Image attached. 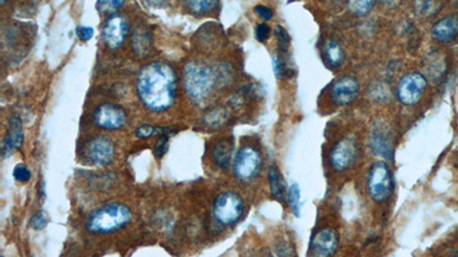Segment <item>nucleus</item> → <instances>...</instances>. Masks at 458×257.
<instances>
[{
  "instance_id": "nucleus-25",
  "label": "nucleus",
  "mask_w": 458,
  "mask_h": 257,
  "mask_svg": "<svg viewBox=\"0 0 458 257\" xmlns=\"http://www.w3.org/2000/svg\"><path fill=\"white\" fill-rule=\"evenodd\" d=\"M273 70L277 79L286 78L292 73L291 68L281 53L273 55Z\"/></svg>"
},
{
  "instance_id": "nucleus-15",
  "label": "nucleus",
  "mask_w": 458,
  "mask_h": 257,
  "mask_svg": "<svg viewBox=\"0 0 458 257\" xmlns=\"http://www.w3.org/2000/svg\"><path fill=\"white\" fill-rule=\"evenodd\" d=\"M434 41L448 44L458 37V14L445 16L434 23L431 29Z\"/></svg>"
},
{
  "instance_id": "nucleus-8",
  "label": "nucleus",
  "mask_w": 458,
  "mask_h": 257,
  "mask_svg": "<svg viewBox=\"0 0 458 257\" xmlns=\"http://www.w3.org/2000/svg\"><path fill=\"white\" fill-rule=\"evenodd\" d=\"M358 156V143L351 136H346L340 138L330 151V165L336 172H346L354 165Z\"/></svg>"
},
{
  "instance_id": "nucleus-26",
  "label": "nucleus",
  "mask_w": 458,
  "mask_h": 257,
  "mask_svg": "<svg viewBox=\"0 0 458 257\" xmlns=\"http://www.w3.org/2000/svg\"><path fill=\"white\" fill-rule=\"evenodd\" d=\"M349 8L352 13H354L355 15L364 16L369 14L373 10L376 1L374 0H362V1H349Z\"/></svg>"
},
{
  "instance_id": "nucleus-1",
  "label": "nucleus",
  "mask_w": 458,
  "mask_h": 257,
  "mask_svg": "<svg viewBox=\"0 0 458 257\" xmlns=\"http://www.w3.org/2000/svg\"><path fill=\"white\" fill-rule=\"evenodd\" d=\"M176 71L167 63H149L139 73L137 91L149 110L160 112L169 109L176 101Z\"/></svg>"
},
{
  "instance_id": "nucleus-31",
  "label": "nucleus",
  "mask_w": 458,
  "mask_h": 257,
  "mask_svg": "<svg viewBox=\"0 0 458 257\" xmlns=\"http://www.w3.org/2000/svg\"><path fill=\"white\" fill-rule=\"evenodd\" d=\"M167 149H169V136L163 135L158 138V141L155 145V154L157 157L162 158L164 154H167Z\"/></svg>"
},
{
  "instance_id": "nucleus-35",
  "label": "nucleus",
  "mask_w": 458,
  "mask_h": 257,
  "mask_svg": "<svg viewBox=\"0 0 458 257\" xmlns=\"http://www.w3.org/2000/svg\"><path fill=\"white\" fill-rule=\"evenodd\" d=\"M76 34L81 41H88L95 35V30L91 27H78L76 29Z\"/></svg>"
},
{
  "instance_id": "nucleus-19",
  "label": "nucleus",
  "mask_w": 458,
  "mask_h": 257,
  "mask_svg": "<svg viewBox=\"0 0 458 257\" xmlns=\"http://www.w3.org/2000/svg\"><path fill=\"white\" fill-rule=\"evenodd\" d=\"M233 141L229 138H223L221 141L218 142L217 145H214V160L216 165L220 168L226 170L230 165L233 156Z\"/></svg>"
},
{
  "instance_id": "nucleus-7",
  "label": "nucleus",
  "mask_w": 458,
  "mask_h": 257,
  "mask_svg": "<svg viewBox=\"0 0 458 257\" xmlns=\"http://www.w3.org/2000/svg\"><path fill=\"white\" fill-rule=\"evenodd\" d=\"M426 87V75L417 71L405 73L398 80L396 96L402 104L410 107L421 101Z\"/></svg>"
},
{
  "instance_id": "nucleus-30",
  "label": "nucleus",
  "mask_w": 458,
  "mask_h": 257,
  "mask_svg": "<svg viewBox=\"0 0 458 257\" xmlns=\"http://www.w3.org/2000/svg\"><path fill=\"white\" fill-rule=\"evenodd\" d=\"M30 226L32 229L37 230V231H41V230L45 229L46 226H48V219H46V215H45L43 210H39L37 213L32 215V219H30V222H29Z\"/></svg>"
},
{
  "instance_id": "nucleus-6",
  "label": "nucleus",
  "mask_w": 458,
  "mask_h": 257,
  "mask_svg": "<svg viewBox=\"0 0 458 257\" xmlns=\"http://www.w3.org/2000/svg\"><path fill=\"white\" fill-rule=\"evenodd\" d=\"M261 166L263 156L261 151L254 145H244L236 154L233 170L236 177L242 181H251L259 175Z\"/></svg>"
},
{
  "instance_id": "nucleus-34",
  "label": "nucleus",
  "mask_w": 458,
  "mask_h": 257,
  "mask_svg": "<svg viewBox=\"0 0 458 257\" xmlns=\"http://www.w3.org/2000/svg\"><path fill=\"white\" fill-rule=\"evenodd\" d=\"M254 12L264 21H270V20L273 19V10L270 7L265 6V5H258V6L254 7Z\"/></svg>"
},
{
  "instance_id": "nucleus-18",
  "label": "nucleus",
  "mask_w": 458,
  "mask_h": 257,
  "mask_svg": "<svg viewBox=\"0 0 458 257\" xmlns=\"http://www.w3.org/2000/svg\"><path fill=\"white\" fill-rule=\"evenodd\" d=\"M324 54L328 64L333 68H338L345 61V52L342 45L331 38L324 41Z\"/></svg>"
},
{
  "instance_id": "nucleus-24",
  "label": "nucleus",
  "mask_w": 458,
  "mask_h": 257,
  "mask_svg": "<svg viewBox=\"0 0 458 257\" xmlns=\"http://www.w3.org/2000/svg\"><path fill=\"white\" fill-rule=\"evenodd\" d=\"M228 119V112L223 108H214L205 113L204 122L210 127H219Z\"/></svg>"
},
{
  "instance_id": "nucleus-17",
  "label": "nucleus",
  "mask_w": 458,
  "mask_h": 257,
  "mask_svg": "<svg viewBox=\"0 0 458 257\" xmlns=\"http://www.w3.org/2000/svg\"><path fill=\"white\" fill-rule=\"evenodd\" d=\"M370 145L371 149L374 150L377 156L387 158V159H392V138L389 136V133L384 131L383 128L375 129L373 134H371Z\"/></svg>"
},
{
  "instance_id": "nucleus-16",
  "label": "nucleus",
  "mask_w": 458,
  "mask_h": 257,
  "mask_svg": "<svg viewBox=\"0 0 458 257\" xmlns=\"http://www.w3.org/2000/svg\"><path fill=\"white\" fill-rule=\"evenodd\" d=\"M131 43H132V48L137 55L141 57H147L153 48V34H151V29L144 23L137 25L133 30Z\"/></svg>"
},
{
  "instance_id": "nucleus-21",
  "label": "nucleus",
  "mask_w": 458,
  "mask_h": 257,
  "mask_svg": "<svg viewBox=\"0 0 458 257\" xmlns=\"http://www.w3.org/2000/svg\"><path fill=\"white\" fill-rule=\"evenodd\" d=\"M446 66L443 55L436 52L427 55L426 60L424 63V69L426 70L427 75H430L434 80L439 79L443 75Z\"/></svg>"
},
{
  "instance_id": "nucleus-2",
  "label": "nucleus",
  "mask_w": 458,
  "mask_h": 257,
  "mask_svg": "<svg viewBox=\"0 0 458 257\" xmlns=\"http://www.w3.org/2000/svg\"><path fill=\"white\" fill-rule=\"evenodd\" d=\"M132 210L122 203H110L92 212L86 222V229L92 233H113L129 226Z\"/></svg>"
},
{
  "instance_id": "nucleus-4",
  "label": "nucleus",
  "mask_w": 458,
  "mask_h": 257,
  "mask_svg": "<svg viewBox=\"0 0 458 257\" xmlns=\"http://www.w3.org/2000/svg\"><path fill=\"white\" fill-rule=\"evenodd\" d=\"M394 179L392 170L385 161H376L368 172V193L373 200L383 204L394 193Z\"/></svg>"
},
{
  "instance_id": "nucleus-11",
  "label": "nucleus",
  "mask_w": 458,
  "mask_h": 257,
  "mask_svg": "<svg viewBox=\"0 0 458 257\" xmlns=\"http://www.w3.org/2000/svg\"><path fill=\"white\" fill-rule=\"evenodd\" d=\"M360 94V82L353 75L339 77L330 88V96L338 107H345L353 103Z\"/></svg>"
},
{
  "instance_id": "nucleus-5",
  "label": "nucleus",
  "mask_w": 458,
  "mask_h": 257,
  "mask_svg": "<svg viewBox=\"0 0 458 257\" xmlns=\"http://www.w3.org/2000/svg\"><path fill=\"white\" fill-rule=\"evenodd\" d=\"M243 212L244 203L236 192H223L214 200V216L223 226H233L239 222Z\"/></svg>"
},
{
  "instance_id": "nucleus-28",
  "label": "nucleus",
  "mask_w": 458,
  "mask_h": 257,
  "mask_svg": "<svg viewBox=\"0 0 458 257\" xmlns=\"http://www.w3.org/2000/svg\"><path fill=\"white\" fill-rule=\"evenodd\" d=\"M275 37H277V46L281 53H286L289 50L290 36L282 25H277L275 29Z\"/></svg>"
},
{
  "instance_id": "nucleus-3",
  "label": "nucleus",
  "mask_w": 458,
  "mask_h": 257,
  "mask_svg": "<svg viewBox=\"0 0 458 257\" xmlns=\"http://www.w3.org/2000/svg\"><path fill=\"white\" fill-rule=\"evenodd\" d=\"M217 82L214 69L202 61H190L183 71V84L189 98L201 102L211 94Z\"/></svg>"
},
{
  "instance_id": "nucleus-14",
  "label": "nucleus",
  "mask_w": 458,
  "mask_h": 257,
  "mask_svg": "<svg viewBox=\"0 0 458 257\" xmlns=\"http://www.w3.org/2000/svg\"><path fill=\"white\" fill-rule=\"evenodd\" d=\"M23 142H25V133H23L21 118L18 116L12 117L8 122V129L1 149L3 157L8 158L16 150H20L22 147Z\"/></svg>"
},
{
  "instance_id": "nucleus-12",
  "label": "nucleus",
  "mask_w": 458,
  "mask_h": 257,
  "mask_svg": "<svg viewBox=\"0 0 458 257\" xmlns=\"http://www.w3.org/2000/svg\"><path fill=\"white\" fill-rule=\"evenodd\" d=\"M127 116L122 107L113 103H104L97 108L95 123L106 131H116L125 125Z\"/></svg>"
},
{
  "instance_id": "nucleus-20",
  "label": "nucleus",
  "mask_w": 458,
  "mask_h": 257,
  "mask_svg": "<svg viewBox=\"0 0 458 257\" xmlns=\"http://www.w3.org/2000/svg\"><path fill=\"white\" fill-rule=\"evenodd\" d=\"M270 188L272 197L279 203H284L286 199V188L283 181L282 175L275 165L270 166Z\"/></svg>"
},
{
  "instance_id": "nucleus-36",
  "label": "nucleus",
  "mask_w": 458,
  "mask_h": 257,
  "mask_svg": "<svg viewBox=\"0 0 458 257\" xmlns=\"http://www.w3.org/2000/svg\"><path fill=\"white\" fill-rule=\"evenodd\" d=\"M1 257H4V256H1Z\"/></svg>"
},
{
  "instance_id": "nucleus-29",
  "label": "nucleus",
  "mask_w": 458,
  "mask_h": 257,
  "mask_svg": "<svg viewBox=\"0 0 458 257\" xmlns=\"http://www.w3.org/2000/svg\"><path fill=\"white\" fill-rule=\"evenodd\" d=\"M13 176L18 182L25 183L32 179V172L25 165L19 163V165H16L15 168L13 170Z\"/></svg>"
},
{
  "instance_id": "nucleus-9",
  "label": "nucleus",
  "mask_w": 458,
  "mask_h": 257,
  "mask_svg": "<svg viewBox=\"0 0 458 257\" xmlns=\"http://www.w3.org/2000/svg\"><path fill=\"white\" fill-rule=\"evenodd\" d=\"M339 248V235L330 226L317 230L308 247V257H333Z\"/></svg>"
},
{
  "instance_id": "nucleus-22",
  "label": "nucleus",
  "mask_w": 458,
  "mask_h": 257,
  "mask_svg": "<svg viewBox=\"0 0 458 257\" xmlns=\"http://www.w3.org/2000/svg\"><path fill=\"white\" fill-rule=\"evenodd\" d=\"M183 5L195 14L204 15V14L216 10L219 3L218 1H210V0H194V1H185Z\"/></svg>"
},
{
  "instance_id": "nucleus-32",
  "label": "nucleus",
  "mask_w": 458,
  "mask_h": 257,
  "mask_svg": "<svg viewBox=\"0 0 458 257\" xmlns=\"http://www.w3.org/2000/svg\"><path fill=\"white\" fill-rule=\"evenodd\" d=\"M270 36V25L266 24V23H259V24L256 27V38L258 41H266Z\"/></svg>"
},
{
  "instance_id": "nucleus-10",
  "label": "nucleus",
  "mask_w": 458,
  "mask_h": 257,
  "mask_svg": "<svg viewBox=\"0 0 458 257\" xmlns=\"http://www.w3.org/2000/svg\"><path fill=\"white\" fill-rule=\"evenodd\" d=\"M116 154L113 142L108 138L97 136L85 145V156L95 166H107L113 163Z\"/></svg>"
},
{
  "instance_id": "nucleus-13",
  "label": "nucleus",
  "mask_w": 458,
  "mask_h": 257,
  "mask_svg": "<svg viewBox=\"0 0 458 257\" xmlns=\"http://www.w3.org/2000/svg\"><path fill=\"white\" fill-rule=\"evenodd\" d=\"M130 24L122 15H113L106 21L102 28V37L108 47H120L129 35Z\"/></svg>"
},
{
  "instance_id": "nucleus-33",
  "label": "nucleus",
  "mask_w": 458,
  "mask_h": 257,
  "mask_svg": "<svg viewBox=\"0 0 458 257\" xmlns=\"http://www.w3.org/2000/svg\"><path fill=\"white\" fill-rule=\"evenodd\" d=\"M158 132L155 127L151 125H141L139 128H137V136L141 140H146V138H151L153 135L156 134Z\"/></svg>"
},
{
  "instance_id": "nucleus-27",
  "label": "nucleus",
  "mask_w": 458,
  "mask_h": 257,
  "mask_svg": "<svg viewBox=\"0 0 458 257\" xmlns=\"http://www.w3.org/2000/svg\"><path fill=\"white\" fill-rule=\"evenodd\" d=\"M125 3L124 0H100L97 3V8L101 14H113L120 10Z\"/></svg>"
},
{
  "instance_id": "nucleus-23",
  "label": "nucleus",
  "mask_w": 458,
  "mask_h": 257,
  "mask_svg": "<svg viewBox=\"0 0 458 257\" xmlns=\"http://www.w3.org/2000/svg\"><path fill=\"white\" fill-rule=\"evenodd\" d=\"M286 198H288V204H289L290 210L296 216L300 215V207H302V195H300V188L297 183L290 185L286 192Z\"/></svg>"
}]
</instances>
